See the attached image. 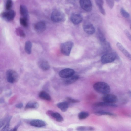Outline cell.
<instances>
[{"label": "cell", "mask_w": 131, "mask_h": 131, "mask_svg": "<svg viewBox=\"0 0 131 131\" xmlns=\"http://www.w3.org/2000/svg\"><path fill=\"white\" fill-rule=\"evenodd\" d=\"M95 114L98 116L103 115H113V114L109 112L103 111H99L95 112Z\"/></svg>", "instance_id": "cell-29"}, {"label": "cell", "mask_w": 131, "mask_h": 131, "mask_svg": "<svg viewBox=\"0 0 131 131\" xmlns=\"http://www.w3.org/2000/svg\"><path fill=\"white\" fill-rule=\"evenodd\" d=\"M48 114H50L56 121L58 122H61L63 120V118L61 115L59 113L57 112H53L49 111L47 113Z\"/></svg>", "instance_id": "cell-16"}, {"label": "cell", "mask_w": 131, "mask_h": 131, "mask_svg": "<svg viewBox=\"0 0 131 131\" xmlns=\"http://www.w3.org/2000/svg\"><path fill=\"white\" fill-rule=\"evenodd\" d=\"M97 106H116V105L114 104H111L104 102L98 103L95 104Z\"/></svg>", "instance_id": "cell-28"}, {"label": "cell", "mask_w": 131, "mask_h": 131, "mask_svg": "<svg viewBox=\"0 0 131 131\" xmlns=\"http://www.w3.org/2000/svg\"><path fill=\"white\" fill-rule=\"evenodd\" d=\"M120 12L121 15L124 17L127 18L129 17V14L123 8H121L120 10Z\"/></svg>", "instance_id": "cell-30"}, {"label": "cell", "mask_w": 131, "mask_h": 131, "mask_svg": "<svg viewBox=\"0 0 131 131\" xmlns=\"http://www.w3.org/2000/svg\"><path fill=\"white\" fill-rule=\"evenodd\" d=\"M28 20L21 17L20 18V22L21 25L24 27H27L28 26Z\"/></svg>", "instance_id": "cell-31"}, {"label": "cell", "mask_w": 131, "mask_h": 131, "mask_svg": "<svg viewBox=\"0 0 131 131\" xmlns=\"http://www.w3.org/2000/svg\"><path fill=\"white\" fill-rule=\"evenodd\" d=\"M50 18L52 21L55 22L63 21L66 19L64 14L62 11L58 10H55L52 12Z\"/></svg>", "instance_id": "cell-2"}, {"label": "cell", "mask_w": 131, "mask_h": 131, "mask_svg": "<svg viewBox=\"0 0 131 131\" xmlns=\"http://www.w3.org/2000/svg\"><path fill=\"white\" fill-rule=\"evenodd\" d=\"M94 129L93 127L91 126H80L76 128V130L78 131H93Z\"/></svg>", "instance_id": "cell-24"}, {"label": "cell", "mask_w": 131, "mask_h": 131, "mask_svg": "<svg viewBox=\"0 0 131 131\" xmlns=\"http://www.w3.org/2000/svg\"><path fill=\"white\" fill-rule=\"evenodd\" d=\"M73 45V43L71 41H68L61 44L60 50L63 55L69 56Z\"/></svg>", "instance_id": "cell-3"}, {"label": "cell", "mask_w": 131, "mask_h": 131, "mask_svg": "<svg viewBox=\"0 0 131 131\" xmlns=\"http://www.w3.org/2000/svg\"><path fill=\"white\" fill-rule=\"evenodd\" d=\"M46 24L43 21H40L36 23L34 26V28L36 32L38 33H42L45 30Z\"/></svg>", "instance_id": "cell-13"}, {"label": "cell", "mask_w": 131, "mask_h": 131, "mask_svg": "<svg viewBox=\"0 0 131 131\" xmlns=\"http://www.w3.org/2000/svg\"><path fill=\"white\" fill-rule=\"evenodd\" d=\"M70 19L74 24H77L80 23L82 20V17L80 14L74 13L71 15Z\"/></svg>", "instance_id": "cell-11"}, {"label": "cell", "mask_w": 131, "mask_h": 131, "mask_svg": "<svg viewBox=\"0 0 131 131\" xmlns=\"http://www.w3.org/2000/svg\"><path fill=\"white\" fill-rule=\"evenodd\" d=\"M15 31L16 34L18 36L21 37H24L25 34L23 30L20 28L18 27L16 29Z\"/></svg>", "instance_id": "cell-27"}, {"label": "cell", "mask_w": 131, "mask_h": 131, "mask_svg": "<svg viewBox=\"0 0 131 131\" xmlns=\"http://www.w3.org/2000/svg\"><path fill=\"white\" fill-rule=\"evenodd\" d=\"M32 44L29 41H26L25 43V50L26 53L28 54H31L32 51Z\"/></svg>", "instance_id": "cell-22"}, {"label": "cell", "mask_w": 131, "mask_h": 131, "mask_svg": "<svg viewBox=\"0 0 131 131\" xmlns=\"http://www.w3.org/2000/svg\"><path fill=\"white\" fill-rule=\"evenodd\" d=\"M74 73L75 71L73 69L66 68L61 70L59 72V75L62 78H66L74 75Z\"/></svg>", "instance_id": "cell-8"}, {"label": "cell", "mask_w": 131, "mask_h": 131, "mask_svg": "<svg viewBox=\"0 0 131 131\" xmlns=\"http://www.w3.org/2000/svg\"><path fill=\"white\" fill-rule=\"evenodd\" d=\"M7 79L8 82L14 83L17 82L19 79V76L17 73L13 70L9 69L6 73Z\"/></svg>", "instance_id": "cell-4"}, {"label": "cell", "mask_w": 131, "mask_h": 131, "mask_svg": "<svg viewBox=\"0 0 131 131\" xmlns=\"http://www.w3.org/2000/svg\"><path fill=\"white\" fill-rule=\"evenodd\" d=\"M95 1L100 12L103 15H105L106 14V13L103 6L104 3L103 1L97 0H95Z\"/></svg>", "instance_id": "cell-19"}, {"label": "cell", "mask_w": 131, "mask_h": 131, "mask_svg": "<svg viewBox=\"0 0 131 131\" xmlns=\"http://www.w3.org/2000/svg\"><path fill=\"white\" fill-rule=\"evenodd\" d=\"M79 3L81 7L84 10L90 12L92 10V5L90 0H81Z\"/></svg>", "instance_id": "cell-9"}, {"label": "cell", "mask_w": 131, "mask_h": 131, "mask_svg": "<svg viewBox=\"0 0 131 131\" xmlns=\"http://www.w3.org/2000/svg\"><path fill=\"white\" fill-rule=\"evenodd\" d=\"M89 116L88 113L85 112H82L78 115V117L80 120H83L86 119Z\"/></svg>", "instance_id": "cell-26"}, {"label": "cell", "mask_w": 131, "mask_h": 131, "mask_svg": "<svg viewBox=\"0 0 131 131\" xmlns=\"http://www.w3.org/2000/svg\"><path fill=\"white\" fill-rule=\"evenodd\" d=\"M16 13L13 10H10L7 11H4L1 14V18L7 21L13 20L15 16Z\"/></svg>", "instance_id": "cell-6"}, {"label": "cell", "mask_w": 131, "mask_h": 131, "mask_svg": "<svg viewBox=\"0 0 131 131\" xmlns=\"http://www.w3.org/2000/svg\"><path fill=\"white\" fill-rule=\"evenodd\" d=\"M98 39L101 44L106 41L104 34L99 29L98 30Z\"/></svg>", "instance_id": "cell-25"}, {"label": "cell", "mask_w": 131, "mask_h": 131, "mask_svg": "<svg viewBox=\"0 0 131 131\" xmlns=\"http://www.w3.org/2000/svg\"><path fill=\"white\" fill-rule=\"evenodd\" d=\"M102 99L103 102L111 104H114L118 101L117 98L115 95L108 93L104 94Z\"/></svg>", "instance_id": "cell-7"}, {"label": "cell", "mask_w": 131, "mask_h": 131, "mask_svg": "<svg viewBox=\"0 0 131 131\" xmlns=\"http://www.w3.org/2000/svg\"><path fill=\"white\" fill-rule=\"evenodd\" d=\"M39 96L40 98L47 101H50L51 98L49 95L44 91H42L39 93Z\"/></svg>", "instance_id": "cell-23"}, {"label": "cell", "mask_w": 131, "mask_h": 131, "mask_svg": "<svg viewBox=\"0 0 131 131\" xmlns=\"http://www.w3.org/2000/svg\"><path fill=\"white\" fill-rule=\"evenodd\" d=\"M106 2L110 9H112L113 8L114 5V1L113 0H106Z\"/></svg>", "instance_id": "cell-34"}, {"label": "cell", "mask_w": 131, "mask_h": 131, "mask_svg": "<svg viewBox=\"0 0 131 131\" xmlns=\"http://www.w3.org/2000/svg\"><path fill=\"white\" fill-rule=\"evenodd\" d=\"M124 32L129 39L131 42V34L129 32L127 29H126L124 30Z\"/></svg>", "instance_id": "cell-35"}, {"label": "cell", "mask_w": 131, "mask_h": 131, "mask_svg": "<svg viewBox=\"0 0 131 131\" xmlns=\"http://www.w3.org/2000/svg\"><path fill=\"white\" fill-rule=\"evenodd\" d=\"M94 90L98 92L104 94L108 93L110 91V88L106 83L99 82L95 83L93 85Z\"/></svg>", "instance_id": "cell-1"}, {"label": "cell", "mask_w": 131, "mask_h": 131, "mask_svg": "<svg viewBox=\"0 0 131 131\" xmlns=\"http://www.w3.org/2000/svg\"><path fill=\"white\" fill-rule=\"evenodd\" d=\"M84 31L89 34H92L95 32V29L93 25L90 23L85 22L83 26Z\"/></svg>", "instance_id": "cell-10"}, {"label": "cell", "mask_w": 131, "mask_h": 131, "mask_svg": "<svg viewBox=\"0 0 131 131\" xmlns=\"http://www.w3.org/2000/svg\"><path fill=\"white\" fill-rule=\"evenodd\" d=\"M16 107L20 109L23 106V104L22 103H20L17 104L16 105Z\"/></svg>", "instance_id": "cell-38"}, {"label": "cell", "mask_w": 131, "mask_h": 131, "mask_svg": "<svg viewBox=\"0 0 131 131\" xmlns=\"http://www.w3.org/2000/svg\"><path fill=\"white\" fill-rule=\"evenodd\" d=\"M29 124L31 126L38 128L45 127L46 125V124L45 121L39 119L32 120L30 122Z\"/></svg>", "instance_id": "cell-12"}, {"label": "cell", "mask_w": 131, "mask_h": 131, "mask_svg": "<svg viewBox=\"0 0 131 131\" xmlns=\"http://www.w3.org/2000/svg\"><path fill=\"white\" fill-rule=\"evenodd\" d=\"M13 4V2L11 0H8L6 3L5 9L7 10H10Z\"/></svg>", "instance_id": "cell-32"}, {"label": "cell", "mask_w": 131, "mask_h": 131, "mask_svg": "<svg viewBox=\"0 0 131 131\" xmlns=\"http://www.w3.org/2000/svg\"><path fill=\"white\" fill-rule=\"evenodd\" d=\"M79 78V77L77 75H73L70 77L66 78L64 81L66 84H70L75 82Z\"/></svg>", "instance_id": "cell-20"}, {"label": "cell", "mask_w": 131, "mask_h": 131, "mask_svg": "<svg viewBox=\"0 0 131 131\" xmlns=\"http://www.w3.org/2000/svg\"><path fill=\"white\" fill-rule=\"evenodd\" d=\"M39 107V103L35 101H31L28 102L26 104L25 108L28 109H37Z\"/></svg>", "instance_id": "cell-18"}, {"label": "cell", "mask_w": 131, "mask_h": 131, "mask_svg": "<svg viewBox=\"0 0 131 131\" xmlns=\"http://www.w3.org/2000/svg\"><path fill=\"white\" fill-rule=\"evenodd\" d=\"M10 122L7 123L1 130V131H10Z\"/></svg>", "instance_id": "cell-33"}, {"label": "cell", "mask_w": 131, "mask_h": 131, "mask_svg": "<svg viewBox=\"0 0 131 131\" xmlns=\"http://www.w3.org/2000/svg\"><path fill=\"white\" fill-rule=\"evenodd\" d=\"M38 64L40 68L44 71L48 70L50 67L48 62L44 60H42L39 61Z\"/></svg>", "instance_id": "cell-15"}, {"label": "cell", "mask_w": 131, "mask_h": 131, "mask_svg": "<svg viewBox=\"0 0 131 131\" xmlns=\"http://www.w3.org/2000/svg\"><path fill=\"white\" fill-rule=\"evenodd\" d=\"M66 99L68 101L70 102L73 103L77 102H79V101L77 100L73 99L70 98L68 97Z\"/></svg>", "instance_id": "cell-36"}, {"label": "cell", "mask_w": 131, "mask_h": 131, "mask_svg": "<svg viewBox=\"0 0 131 131\" xmlns=\"http://www.w3.org/2000/svg\"><path fill=\"white\" fill-rule=\"evenodd\" d=\"M20 122L18 123L13 128L10 130V131H17L20 125Z\"/></svg>", "instance_id": "cell-37"}, {"label": "cell", "mask_w": 131, "mask_h": 131, "mask_svg": "<svg viewBox=\"0 0 131 131\" xmlns=\"http://www.w3.org/2000/svg\"><path fill=\"white\" fill-rule=\"evenodd\" d=\"M116 57V54L114 52L107 53L101 57V60L103 63H108L113 62L115 60Z\"/></svg>", "instance_id": "cell-5"}, {"label": "cell", "mask_w": 131, "mask_h": 131, "mask_svg": "<svg viewBox=\"0 0 131 131\" xmlns=\"http://www.w3.org/2000/svg\"><path fill=\"white\" fill-rule=\"evenodd\" d=\"M57 107L62 112H65L68 107V104L67 102H63L58 103L57 104Z\"/></svg>", "instance_id": "cell-21"}, {"label": "cell", "mask_w": 131, "mask_h": 131, "mask_svg": "<svg viewBox=\"0 0 131 131\" xmlns=\"http://www.w3.org/2000/svg\"><path fill=\"white\" fill-rule=\"evenodd\" d=\"M20 12L22 17L28 20V13L26 7L24 5H21L20 7Z\"/></svg>", "instance_id": "cell-17"}, {"label": "cell", "mask_w": 131, "mask_h": 131, "mask_svg": "<svg viewBox=\"0 0 131 131\" xmlns=\"http://www.w3.org/2000/svg\"></svg>", "instance_id": "cell-39"}, {"label": "cell", "mask_w": 131, "mask_h": 131, "mask_svg": "<svg viewBox=\"0 0 131 131\" xmlns=\"http://www.w3.org/2000/svg\"><path fill=\"white\" fill-rule=\"evenodd\" d=\"M116 46L119 50L131 62V54L119 42L117 43Z\"/></svg>", "instance_id": "cell-14"}]
</instances>
